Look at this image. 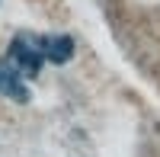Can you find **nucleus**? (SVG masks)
Segmentation results:
<instances>
[{"instance_id":"nucleus-1","label":"nucleus","mask_w":160,"mask_h":157,"mask_svg":"<svg viewBox=\"0 0 160 157\" xmlns=\"http://www.w3.org/2000/svg\"><path fill=\"white\" fill-rule=\"evenodd\" d=\"M7 61H10L22 77H38L42 68H45L42 35H29V32L13 35V38H10V48H7Z\"/></svg>"},{"instance_id":"nucleus-2","label":"nucleus","mask_w":160,"mask_h":157,"mask_svg":"<svg viewBox=\"0 0 160 157\" xmlns=\"http://www.w3.org/2000/svg\"><path fill=\"white\" fill-rule=\"evenodd\" d=\"M0 96H7V99H13V103H29L26 77L13 68L7 58H0Z\"/></svg>"},{"instance_id":"nucleus-3","label":"nucleus","mask_w":160,"mask_h":157,"mask_svg":"<svg viewBox=\"0 0 160 157\" xmlns=\"http://www.w3.org/2000/svg\"><path fill=\"white\" fill-rule=\"evenodd\" d=\"M74 38L71 35H42V51L45 64H68L74 58Z\"/></svg>"}]
</instances>
